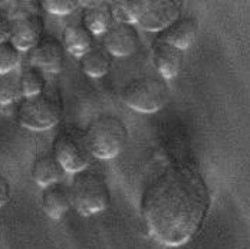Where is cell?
<instances>
[{
    "mask_svg": "<svg viewBox=\"0 0 250 249\" xmlns=\"http://www.w3.org/2000/svg\"><path fill=\"white\" fill-rule=\"evenodd\" d=\"M210 202L200 170L188 163H177L146 187L140 207L150 233L160 244L180 247L200 230Z\"/></svg>",
    "mask_w": 250,
    "mask_h": 249,
    "instance_id": "6da1fadb",
    "label": "cell"
},
{
    "mask_svg": "<svg viewBox=\"0 0 250 249\" xmlns=\"http://www.w3.org/2000/svg\"><path fill=\"white\" fill-rule=\"evenodd\" d=\"M115 22L140 26L148 32H163L181 16V1L175 0H121L111 3Z\"/></svg>",
    "mask_w": 250,
    "mask_h": 249,
    "instance_id": "7a4b0ae2",
    "label": "cell"
},
{
    "mask_svg": "<svg viewBox=\"0 0 250 249\" xmlns=\"http://www.w3.org/2000/svg\"><path fill=\"white\" fill-rule=\"evenodd\" d=\"M62 97L56 88L46 87L41 94L26 97L18 107V123L33 131H45L61 121Z\"/></svg>",
    "mask_w": 250,
    "mask_h": 249,
    "instance_id": "3957f363",
    "label": "cell"
},
{
    "mask_svg": "<svg viewBox=\"0 0 250 249\" xmlns=\"http://www.w3.org/2000/svg\"><path fill=\"white\" fill-rule=\"evenodd\" d=\"M85 136L92 157L108 160L117 157L124 150L128 130L121 118L115 115H101L89 123Z\"/></svg>",
    "mask_w": 250,
    "mask_h": 249,
    "instance_id": "277c9868",
    "label": "cell"
},
{
    "mask_svg": "<svg viewBox=\"0 0 250 249\" xmlns=\"http://www.w3.org/2000/svg\"><path fill=\"white\" fill-rule=\"evenodd\" d=\"M71 204L82 216L102 212L109 203V187L106 179L97 172L82 170L74 176L71 189Z\"/></svg>",
    "mask_w": 250,
    "mask_h": 249,
    "instance_id": "5b68a950",
    "label": "cell"
},
{
    "mask_svg": "<svg viewBox=\"0 0 250 249\" xmlns=\"http://www.w3.org/2000/svg\"><path fill=\"white\" fill-rule=\"evenodd\" d=\"M52 154L65 172L74 175L85 170L92 161L85 131L78 127H65L58 133Z\"/></svg>",
    "mask_w": 250,
    "mask_h": 249,
    "instance_id": "8992f818",
    "label": "cell"
},
{
    "mask_svg": "<svg viewBox=\"0 0 250 249\" xmlns=\"http://www.w3.org/2000/svg\"><path fill=\"white\" fill-rule=\"evenodd\" d=\"M168 87L163 78L143 76L131 81L123 91V100L132 110L144 114L157 113L167 101Z\"/></svg>",
    "mask_w": 250,
    "mask_h": 249,
    "instance_id": "52a82bcc",
    "label": "cell"
},
{
    "mask_svg": "<svg viewBox=\"0 0 250 249\" xmlns=\"http://www.w3.org/2000/svg\"><path fill=\"white\" fill-rule=\"evenodd\" d=\"M27 61L33 68L45 69L50 74H58L62 69L63 46L55 36L45 35L32 49L27 50Z\"/></svg>",
    "mask_w": 250,
    "mask_h": 249,
    "instance_id": "ba28073f",
    "label": "cell"
},
{
    "mask_svg": "<svg viewBox=\"0 0 250 249\" xmlns=\"http://www.w3.org/2000/svg\"><path fill=\"white\" fill-rule=\"evenodd\" d=\"M140 36L134 25L112 22L105 32L104 48L111 56H128L138 49Z\"/></svg>",
    "mask_w": 250,
    "mask_h": 249,
    "instance_id": "9c48e42d",
    "label": "cell"
},
{
    "mask_svg": "<svg viewBox=\"0 0 250 249\" xmlns=\"http://www.w3.org/2000/svg\"><path fill=\"white\" fill-rule=\"evenodd\" d=\"M43 27H45V23H43L41 13H33V15H27L23 18L15 19L12 21L9 42L19 52H27L42 38Z\"/></svg>",
    "mask_w": 250,
    "mask_h": 249,
    "instance_id": "30bf717a",
    "label": "cell"
},
{
    "mask_svg": "<svg viewBox=\"0 0 250 249\" xmlns=\"http://www.w3.org/2000/svg\"><path fill=\"white\" fill-rule=\"evenodd\" d=\"M151 59L163 79H171L177 76L181 69L184 61V50L178 49L157 38L151 48Z\"/></svg>",
    "mask_w": 250,
    "mask_h": 249,
    "instance_id": "8fae6325",
    "label": "cell"
},
{
    "mask_svg": "<svg viewBox=\"0 0 250 249\" xmlns=\"http://www.w3.org/2000/svg\"><path fill=\"white\" fill-rule=\"evenodd\" d=\"M199 33V22L193 16L178 18L168 27H166L158 36L160 41H164L178 49L184 50L190 48Z\"/></svg>",
    "mask_w": 250,
    "mask_h": 249,
    "instance_id": "7c38bea8",
    "label": "cell"
},
{
    "mask_svg": "<svg viewBox=\"0 0 250 249\" xmlns=\"http://www.w3.org/2000/svg\"><path fill=\"white\" fill-rule=\"evenodd\" d=\"M82 4V25L85 26L92 35L105 33L112 25L111 3L104 0L92 1H79Z\"/></svg>",
    "mask_w": 250,
    "mask_h": 249,
    "instance_id": "4fadbf2b",
    "label": "cell"
},
{
    "mask_svg": "<svg viewBox=\"0 0 250 249\" xmlns=\"http://www.w3.org/2000/svg\"><path fill=\"white\" fill-rule=\"evenodd\" d=\"M69 189L58 181L43 187L42 192V207L50 219H62L71 207Z\"/></svg>",
    "mask_w": 250,
    "mask_h": 249,
    "instance_id": "5bb4252c",
    "label": "cell"
},
{
    "mask_svg": "<svg viewBox=\"0 0 250 249\" xmlns=\"http://www.w3.org/2000/svg\"><path fill=\"white\" fill-rule=\"evenodd\" d=\"M65 170L52 153L39 154L32 164V179L42 187L61 181Z\"/></svg>",
    "mask_w": 250,
    "mask_h": 249,
    "instance_id": "9a60e30c",
    "label": "cell"
},
{
    "mask_svg": "<svg viewBox=\"0 0 250 249\" xmlns=\"http://www.w3.org/2000/svg\"><path fill=\"white\" fill-rule=\"evenodd\" d=\"M61 44L72 56L82 58L94 46V35L82 23L68 25L63 30Z\"/></svg>",
    "mask_w": 250,
    "mask_h": 249,
    "instance_id": "2e32d148",
    "label": "cell"
},
{
    "mask_svg": "<svg viewBox=\"0 0 250 249\" xmlns=\"http://www.w3.org/2000/svg\"><path fill=\"white\" fill-rule=\"evenodd\" d=\"M112 65V56L104 46H92L82 58L81 68L91 78H101L108 74Z\"/></svg>",
    "mask_w": 250,
    "mask_h": 249,
    "instance_id": "e0dca14e",
    "label": "cell"
},
{
    "mask_svg": "<svg viewBox=\"0 0 250 249\" xmlns=\"http://www.w3.org/2000/svg\"><path fill=\"white\" fill-rule=\"evenodd\" d=\"M21 98H23L21 74L15 69L9 74L0 75V105H9Z\"/></svg>",
    "mask_w": 250,
    "mask_h": 249,
    "instance_id": "ac0fdd59",
    "label": "cell"
},
{
    "mask_svg": "<svg viewBox=\"0 0 250 249\" xmlns=\"http://www.w3.org/2000/svg\"><path fill=\"white\" fill-rule=\"evenodd\" d=\"M21 87H22V95L23 98H26L41 94L48 85H46V78L42 74V71L30 67L21 74Z\"/></svg>",
    "mask_w": 250,
    "mask_h": 249,
    "instance_id": "d6986e66",
    "label": "cell"
},
{
    "mask_svg": "<svg viewBox=\"0 0 250 249\" xmlns=\"http://www.w3.org/2000/svg\"><path fill=\"white\" fill-rule=\"evenodd\" d=\"M39 1L35 0H6L0 1V7L6 12V15L10 18V21L23 18L27 15L39 13Z\"/></svg>",
    "mask_w": 250,
    "mask_h": 249,
    "instance_id": "ffe728a7",
    "label": "cell"
},
{
    "mask_svg": "<svg viewBox=\"0 0 250 249\" xmlns=\"http://www.w3.org/2000/svg\"><path fill=\"white\" fill-rule=\"evenodd\" d=\"M21 62V52L9 41L0 44V75L9 74L18 68Z\"/></svg>",
    "mask_w": 250,
    "mask_h": 249,
    "instance_id": "44dd1931",
    "label": "cell"
},
{
    "mask_svg": "<svg viewBox=\"0 0 250 249\" xmlns=\"http://www.w3.org/2000/svg\"><path fill=\"white\" fill-rule=\"evenodd\" d=\"M42 7L52 15H68L74 12L79 1L76 0H45L41 1Z\"/></svg>",
    "mask_w": 250,
    "mask_h": 249,
    "instance_id": "7402d4cb",
    "label": "cell"
},
{
    "mask_svg": "<svg viewBox=\"0 0 250 249\" xmlns=\"http://www.w3.org/2000/svg\"><path fill=\"white\" fill-rule=\"evenodd\" d=\"M10 30H12V21L6 15V12L0 7V44L9 41Z\"/></svg>",
    "mask_w": 250,
    "mask_h": 249,
    "instance_id": "603a6c76",
    "label": "cell"
},
{
    "mask_svg": "<svg viewBox=\"0 0 250 249\" xmlns=\"http://www.w3.org/2000/svg\"><path fill=\"white\" fill-rule=\"evenodd\" d=\"M10 183L4 176L0 175V207H3L10 199Z\"/></svg>",
    "mask_w": 250,
    "mask_h": 249,
    "instance_id": "cb8c5ba5",
    "label": "cell"
}]
</instances>
